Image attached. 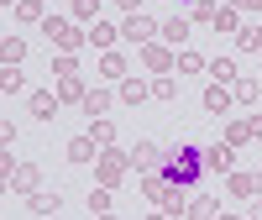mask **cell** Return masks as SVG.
I'll use <instances>...</instances> for the list:
<instances>
[{
	"instance_id": "obj_14",
	"label": "cell",
	"mask_w": 262,
	"mask_h": 220,
	"mask_svg": "<svg viewBox=\"0 0 262 220\" xmlns=\"http://www.w3.org/2000/svg\"><path fill=\"white\" fill-rule=\"evenodd\" d=\"M152 95V84H142V79H121V105H142Z\"/></svg>"
},
{
	"instance_id": "obj_28",
	"label": "cell",
	"mask_w": 262,
	"mask_h": 220,
	"mask_svg": "<svg viewBox=\"0 0 262 220\" xmlns=\"http://www.w3.org/2000/svg\"><path fill=\"white\" fill-rule=\"evenodd\" d=\"M152 95H158V100H173V95H179V84H173L168 74H158V79H152Z\"/></svg>"
},
{
	"instance_id": "obj_26",
	"label": "cell",
	"mask_w": 262,
	"mask_h": 220,
	"mask_svg": "<svg viewBox=\"0 0 262 220\" xmlns=\"http://www.w3.org/2000/svg\"><path fill=\"white\" fill-rule=\"evenodd\" d=\"M90 42H95V48H111V42H116V27H105V21H95V27H90Z\"/></svg>"
},
{
	"instance_id": "obj_38",
	"label": "cell",
	"mask_w": 262,
	"mask_h": 220,
	"mask_svg": "<svg viewBox=\"0 0 262 220\" xmlns=\"http://www.w3.org/2000/svg\"><path fill=\"white\" fill-rule=\"evenodd\" d=\"M247 220H262V200H252V210H247Z\"/></svg>"
},
{
	"instance_id": "obj_47",
	"label": "cell",
	"mask_w": 262,
	"mask_h": 220,
	"mask_svg": "<svg viewBox=\"0 0 262 220\" xmlns=\"http://www.w3.org/2000/svg\"><path fill=\"white\" fill-rule=\"evenodd\" d=\"M0 95H6V90H0Z\"/></svg>"
},
{
	"instance_id": "obj_40",
	"label": "cell",
	"mask_w": 262,
	"mask_h": 220,
	"mask_svg": "<svg viewBox=\"0 0 262 220\" xmlns=\"http://www.w3.org/2000/svg\"><path fill=\"white\" fill-rule=\"evenodd\" d=\"M121 6H126V16H131V11H142V0H121Z\"/></svg>"
},
{
	"instance_id": "obj_11",
	"label": "cell",
	"mask_w": 262,
	"mask_h": 220,
	"mask_svg": "<svg viewBox=\"0 0 262 220\" xmlns=\"http://www.w3.org/2000/svg\"><path fill=\"white\" fill-rule=\"evenodd\" d=\"M231 90H226V84H210V90H205V110H215V116H226V110H231Z\"/></svg>"
},
{
	"instance_id": "obj_5",
	"label": "cell",
	"mask_w": 262,
	"mask_h": 220,
	"mask_svg": "<svg viewBox=\"0 0 262 220\" xmlns=\"http://www.w3.org/2000/svg\"><path fill=\"white\" fill-rule=\"evenodd\" d=\"M231 168H236V147H231V142L205 147V173H231Z\"/></svg>"
},
{
	"instance_id": "obj_43",
	"label": "cell",
	"mask_w": 262,
	"mask_h": 220,
	"mask_svg": "<svg viewBox=\"0 0 262 220\" xmlns=\"http://www.w3.org/2000/svg\"><path fill=\"white\" fill-rule=\"evenodd\" d=\"M0 189H6V173H0Z\"/></svg>"
},
{
	"instance_id": "obj_46",
	"label": "cell",
	"mask_w": 262,
	"mask_h": 220,
	"mask_svg": "<svg viewBox=\"0 0 262 220\" xmlns=\"http://www.w3.org/2000/svg\"><path fill=\"white\" fill-rule=\"evenodd\" d=\"M0 6H11V0H0Z\"/></svg>"
},
{
	"instance_id": "obj_32",
	"label": "cell",
	"mask_w": 262,
	"mask_h": 220,
	"mask_svg": "<svg viewBox=\"0 0 262 220\" xmlns=\"http://www.w3.org/2000/svg\"><path fill=\"white\" fill-rule=\"evenodd\" d=\"M16 16H21V21H42V0H21Z\"/></svg>"
},
{
	"instance_id": "obj_6",
	"label": "cell",
	"mask_w": 262,
	"mask_h": 220,
	"mask_svg": "<svg viewBox=\"0 0 262 220\" xmlns=\"http://www.w3.org/2000/svg\"><path fill=\"white\" fill-rule=\"evenodd\" d=\"M95 163H100V179H105V189H111V184L121 179V173H126V163H131V158H121V152H100Z\"/></svg>"
},
{
	"instance_id": "obj_17",
	"label": "cell",
	"mask_w": 262,
	"mask_h": 220,
	"mask_svg": "<svg viewBox=\"0 0 262 220\" xmlns=\"http://www.w3.org/2000/svg\"><path fill=\"white\" fill-rule=\"evenodd\" d=\"M90 142H95V147H111V142H116V121L95 116V131H90Z\"/></svg>"
},
{
	"instance_id": "obj_19",
	"label": "cell",
	"mask_w": 262,
	"mask_h": 220,
	"mask_svg": "<svg viewBox=\"0 0 262 220\" xmlns=\"http://www.w3.org/2000/svg\"><path fill=\"white\" fill-rule=\"evenodd\" d=\"M0 90H6V95H21V90H27V74H21V69H0Z\"/></svg>"
},
{
	"instance_id": "obj_45",
	"label": "cell",
	"mask_w": 262,
	"mask_h": 220,
	"mask_svg": "<svg viewBox=\"0 0 262 220\" xmlns=\"http://www.w3.org/2000/svg\"><path fill=\"white\" fill-rule=\"evenodd\" d=\"M100 220H116V215H100Z\"/></svg>"
},
{
	"instance_id": "obj_41",
	"label": "cell",
	"mask_w": 262,
	"mask_h": 220,
	"mask_svg": "<svg viewBox=\"0 0 262 220\" xmlns=\"http://www.w3.org/2000/svg\"><path fill=\"white\" fill-rule=\"evenodd\" d=\"M231 6H257V11H262V0H231Z\"/></svg>"
},
{
	"instance_id": "obj_9",
	"label": "cell",
	"mask_w": 262,
	"mask_h": 220,
	"mask_svg": "<svg viewBox=\"0 0 262 220\" xmlns=\"http://www.w3.org/2000/svg\"><path fill=\"white\" fill-rule=\"evenodd\" d=\"M21 58H27V42L21 37H0V69H16Z\"/></svg>"
},
{
	"instance_id": "obj_18",
	"label": "cell",
	"mask_w": 262,
	"mask_h": 220,
	"mask_svg": "<svg viewBox=\"0 0 262 220\" xmlns=\"http://www.w3.org/2000/svg\"><path fill=\"white\" fill-rule=\"evenodd\" d=\"M84 110H90V121L105 116V110H111V90H90V95H84Z\"/></svg>"
},
{
	"instance_id": "obj_37",
	"label": "cell",
	"mask_w": 262,
	"mask_h": 220,
	"mask_svg": "<svg viewBox=\"0 0 262 220\" xmlns=\"http://www.w3.org/2000/svg\"><path fill=\"white\" fill-rule=\"evenodd\" d=\"M0 173H16V158H11V152H0Z\"/></svg>"
},
{
	"instance_id": "obj_16",
	"label": "cell",
	"mask_w": 262,
	"mask_h": 220,
	"mask_svg": "<svg viewBox=\"0 0 262 220\" xmlns=\"http://www.w3.org/2000/svg\"><path fill=\"white\" fill-rule=\"evenodd\" d=\"M173 63H179V74H205V58L194 53V48H179V58H173Z\"/></svg>"
},
{
	"instance_id": "obj_42",
	"label": "cell",
	"mask_w": 262,
	"mask_h": 220,
	"mask_svg": "<svg viewBox=\"0 0 262 220\" xmlns=\"http://www.w3.org/2000/svg\"><path fill=\"white\" fill-rule=\"evenodd\" d=\"M215 220H236V215H215Z\"/></svg>"
},
{
	"instance_id": "obj_20",
	"label": "cell",
	"mask_w": 262,
	"mask_h": 220,
	"mask_svg": "<svg viewBox=\"0 0 262 220\" xmlns=\"http://www.w3.org/2000/svg\"><path fill=\"white\" fill-rule=\"evenodd\" d=\"M142 58H147V69H158V74H168V63H173L168 48H158V42H147V53H142Z\"/></svg>"
},
{
	"instance_id": "obj_36",
	"label": "cell",
	"mask_w": 262,
	"mask_h": 220,
	"mask_svg": "<svg viewBox=\"0 0 262 220\" xmlns=\"http://www.w3.org/2000/svg\"><path fill=\"white\" fill-rule=\"evenodd\" d=\"M11 142H16V126H11V121H0V147H11Z\"/></svg>"
},
{
	"instance_id": "obj_13",
	"label": "cell",
	"mask_w": 262,
	"mask_h": 220,
	"mask_svg": "<svg viewBox=\"0 0 262 220\" xmlns=\"http://www.w3.org/2000/svg\"><path fill=\"white\" fill-rule=\"evenodd\" d=\"M27 205H32V215H48L53 220L63 210V194H27Z\"/></svg>"
},
{
	"instance_id": "obj_35",
	"label": "cell",
	"mask_w": 262,
	"mask_h": 220,
	"mask_svg": "<svg viewBox=\"0 0 262 220\" xmlns=\"http://www.w3.org/2000/svg\"><path fill=\"white\" fill-rule=\"evenodd\" d=\"M194 21H215V6H210V0H194Z\"/></svg>"
},
{
	"instance_id": "obj_15",
	"label": "cell",
	"mask_w": 262,
	"mask_h": 220,
	"mask_svg": "<svg viewBox=\"0 0 262 220\" xmlns=\"http://www.w3.org/2000/svg\"><path fill=\"white\" fill-rule=\"evenodd\" d=\"M95 158H100V147H95L90 137H74V142H69V163H95Z\"/></svg>"
},
{
	"instance_id": "obj_12",
	"label": "cell",
	"mask_w": 262,
	"mask_h": 220,
	"mask_svg": "<svg viewBox=\"0 0 262 220\" xmlns=\"http://www.w3.org/2000/svg\"><path fill=\"white\" fill-rule=\"evenodd\" d=\"M84 95H90V90H84V79H79V74H63V79H58V100L84 105Z\"/></svg>"
},
{
	"instance_id": "obj_48",
	"label": "cell",
	"mask_w": 262,
	"mask_h": 220,
	"mask_svg": "<svg viewBox=\"0 0 262 220\" xmlns=\"http://www.w3.org/2000/svg\"><path fill=\"white\" fill-rule=\"evenodd\" d=\"M53 220H58V215H53Z\"/></svg>"
},
{
	"instance_id": "obj_7",
	"label": "cell",
	"mask_w": 262,
	"mask_h": 220,
	"mask_svg": "<svg viewBox=\"0 0 262 220\" xmlns=\"http://www.w3.org/2000/svg\"><path fill=\"white\" fill-rule=\"evenodd\" d=\"M58 105H63V100H58L53 90H32V116H37V121H53Z\"/></svg>"
},
{
	"instance_id": "obj_2",
	"label": "cell",
	"mask_w": 262,
	"mask_h": 220,
	"mask_svg": "<svg viewBox=\"0 0 262 220\" xmlns=\"http://www.w3.org/2000/svg\"><path fill=\"white\" fill-rule=\"evenodd\" d=\"M42 32H48V37L58 42V48H63V53H74V48H79V42H90V32H79V27H74V21H63V16H42Z\"/></svg>"
},
{
	"instance_id": "obj_24",
	"label": "cell",
	"mask_w": 262,
	"mask_h": 220,
	"mask_svg": "<svg viewBox=\"0 0 262 220\" xmlns=\"http://www.w3.org/2000/svg\"><path fill=\"white\" fill-rule=\"evenodd\" d=\"M215 32H236V6H215Z\"/></svg>"
},
{
	"instance_id": "obj_3",
	"label": "cell",
	"mask_w": 262,
	"mask_h": 220,
	"mask_svg": "<svg viewBox=\"0 0 262 220\" xmlns=\"http://www.w3.org/2000/svg\"><path fill=\"white\" fill-rule=\"evenodd\" d=\"M121 37H126V42H142V48H147V42L158 37V21H152V16H142V11H131V16L121 21Z\"/></svg>"
},
{
	"instance_id": "obj_10",
	"label": "cell",
	"mask_w": 262,
	"mask_h": 220,
	"mask_svg": "<svg viewBox=\"0 0 262 220\" xmlns=\"http://www.w3.org/2000/svg\"><path fill=\"white\" fill-rule=\"evenodd\" d=\"M262 189V173H231V194H242V200H257Z\"/></svg>"
},
{
	"instance_id": "obj_22",
	"label": "cell",
	"mask_w": 262,
	"mask_h": 220,
	"mask_svg": "<svg viewBox=\"0 0 262 220\" xmlns=\"http://www.w3.org/2000/svg\"><path fill=\"white\" fill-rule=\"evenodd\" d=\"M11 184H16L21 194H32V189H37V168H32V163H21V168L11 173Z\"/></svg>"
},
{
	"instance_id": "obj_39",
	"label": "cell",
	"mask_w": 262,
	"mask_h": 220,
	"mask_svg": "<svg viewBox=\"0 0 262 220\" xmlns=\"http://www.w3.org/2000/svg\"><path fill=\"white\" fill-rule=\"evenodd\" d=\"M247 126H252V137H262V116H252V121H247Z\"/></svg>"
},
{
	"instance_id": "obj_1",
	"label": "cell",
	"mask_w": 262,
	"mask_h": 220,
	"mask_svg": "<svg viewBox=\"0 0 262 220\" xmlns=\"http://www.w3.org/2000/svg\"><path fill=\"white\" fill-rule=\"evenodd\" d=\"M163 179L173 184V189H194L205 179V147H194V142H184V147H173V158L158 168Z\"/></svg>"
},
{
	"instance_id": "obj_4",
	"label": "cell",
	"mask_w": 262,
	"mask_h": 220,
	"mask_svg": "<svg viewBox=\"0 0 262 220\" xmlns=\"http://www.w3.org/2000/svg\"><path fill=\"white\" fill-rule=\"evenodd\" d=\"M131 168H137V173H158L163 168V147L158 142H137V147H131Z\"/></svg>"
},
{
	"instance_id": "obj_29",
	"label": "cell",
	"mask_w": 262,
	"mask_h": 220,
	"mask_svg": "<svg viewBox=\"0 0 262 220\" xmlns=\"http://www.w3.org/2000/svg\"><path fill=\"white\" fill-rule=\"evenodd\" d=\"M231 95L242 100V105H252V100H257V84H252V79H236V84H231Z\"/></svg>"
},
{
	"instance_id": "obj_31",
	"label": "cell",
	"mask_w": 262,
	"mask_h": 220,
	"mask_svg": "<svg viewBox=\"0 0 262 220\" xmlns=\"http://www.w3.org/2000/svg\"><path fill=\"white\" fill-rule=\"evenodd\" d=\"M189 220H215V200H194L189 205Z\"/></svg>"
},
{
	"instance_id": "obj_34",
	"label": "cell",
	"mask_w": 262,
	"mask_h": 220,
	"mask_svg": "<svg viewBox=\"0 0 262 220\" xmlns=\"http://www.w3.org/2000/svg\"><path fill=\"white\" fill-rule=\"evenodd\" d=\"M53 74H58V79H63V74H79V63H74V53H63V58L53 63Z\"/></svg>"
},
{
	"instance_id": "obj_23",
	"label": "cell",
	"mask_w": 262,
	"mask_h": 220,
	"mask_svg": "<svg viewBox=\"0 0 262 220\" xmlns=\"http://www.w3.org/2000/svg\"><path fill=\"white\" fill-rule=\"evenodd\" d=\"M100 74H105V79H126V58H121V53H105V58H100Z\"/></svg>"
},
{
	"instance_id": "obj_44",
	"label": "cell",
	"mask_w": 262,
	"mask_h": 220,
	"mask_svg": "<svg viewBox=\"0 0 262 220\" xmlns=\"http://www.w3.org/2000/svg\"><path fill=\"white\" fill-rule=\"evenodd\" d=\"M152 220H168V215H152Z\"/></svg>"
},
{
	"instance_id": "obj_25",
	"label": "cell",
	"mask_w": 262,
	"mask_h": 220,
	"mask_svg": "<svg viewBox=\"0 0 262 220\" xmlns=\"http://www.w3.org/2000/svg\"><path fill=\"white\" fill-rule=\"evenodd\" d=\"M236 42H242L247 53H262V32L257 27H236Z\"/></svg>"
},
{
	"instance_id": "obj_21",
	"label": "cell",
	"mask_w": 262,
	"mask_h": 220,
	"mask_svg": "<svg viewBox=\"0 0 262 220\" xmlns=\"http://www.w3.org/2000/svg\"><path fill=\"white\" fill-rule=\"evenodd\" d=\"M205 74H215V84H226V79H236V63H231V58H210Z\"/></svg>"
},
{
	"instance_id": "obj_30",
	"label": "cell",
	"mask_w": 262,
	"mask_h": 220,
	"mask_svg": "<svg viewBox=\"0 0 262 220\" xmlns=\"http://www.w3.org/2000/svg\"><path fill=\"white\" fill-rule=\"evenodd\" d=\"M100 16V0H74V21H95Z\"/></svg>"
},
{
	"instance_id": "obj_33",
	"label": "cell",
	"mask_w": 262,
	"mask_h": 220,
	"mask_svg": "<svg viewBox=\"0 0 262 220\" xmlns=\"http://www.w3.org/2000/svg\"><path fill=\"white\" fill-rule=\"evenodd\" d=\"M247 137H252V126H247V121H236V126H231V131H226V142H231V147H242V142H247Z\"/></svg>"
},
{
	"instance_id": "obj_8",
	"label": "cell",
	"mask_w": 262,
	"mask_h": 220,
	"mask_svg": "<svg viewBox=\"0 0 262 220\" xmlns=\"http://www.w3.org/2000/svg\"><path fill=\"white\" fill-rule=\"evenodd\" d=\"M189 32H194V27H189L184 16H168V21H163V42H168V48H184Z\"/></svg>"
},
{
	"instance_id": "obj_27",
	"label": "cell",
	"mask_w": 262,
	"mask_h": 220,
	"mask_svg": "<svg viewBox=\"0 0 262 220\" xmlns=\"http://www.w3.org/2000/svg\"><path fill=\"white\" fill-rule=\"evenodd\" d=\"M90 215H111V189H90Z\"/></svg>"
}]
</instances>
